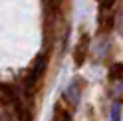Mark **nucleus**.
I'll return each instance as SVG.
<instances>
[{"instance_id":"nucleus-3","label":"nucleus","mask_w":123,"mask_h":121,"mask_svg":"<svg viewBox=\"0 0 123 121\" xmlns=\"http://www.w3.org/2000/svg\"><path fill=\"white\" fill-rule=\"evenodd\" d=\"M101 8V12H99V28L103 30V32H107V30H111L113 24H115V12H113V6H99Z\"/></svg>"},{"instance_id":"nucleus-7","label":"nucleus","mask_w":123,"mask_h":121,"mask_svg":"<svg viewBox=\"0 0 123 121\" xmlns=\"http://www.w3.org/2000/svg\"><path fill=\"white\" fill-rule=\"evenodd\" d=\"M111 121H121V105L119 103H113V107H111Z\"/></svg>"},{"instance_id":"nucleus-2","label":"nucleus","mask_w":123,"mask_h":121,"mask_svg":"<svg viewBox=\"0 0 123 121\" xmlns=\"http://www.w3.org/2000/svg\"><path fill=\"white\" fill-rule=\"evenodd\" d=\"M87 54H89V36H87V34H83V36H80L78 46H75V50H74L75 66H83V64H86Z\"/></svg>"},{"instance_id":"nucleus-1","label":"nucleus","mask_w":123,"mask_h":121,"mask_svg":"<svg viewBox=\"0 0 123 121\" xmlns=\"http://www.w3.org/2000/svg\"><path fill=\"white\" fill-rule=\"evenodd\" d=\"M46 56H38L36 60H34V64H32V67L26 72V75L22 78V89H24V93H32V89H34V85L40 81V78L44 75V72H46Z\"/></svg>"},{"instance_id":"nucleus-4","label":"nucleus","mask_w":123,"mask_h":121,"mask_svg":"<svg viewBox=\"0 0 123 121\" xmlns=\"http://www.w3.org/2000/svg\"><path fill=\"white\" fill-rule=\"evenodd\" d=\"M80 84H78V81H74V84L70 85V87H68L66 89V93H64V99L68 101V103H70V105H78V99H80Z\"/></svg>"},{"instance_id":"nucleus-8","label":"nucleus","mask_w":123,"mask_h":121,"mask_svg":"<svg viewBox=\"0 0 123 121\" xmlns=\"http://www.w3.org/2000/svg\"><path fill=\"white\" fill-rule=\"evenodd\" d=\"M99 6H115V0H97Z\"/></svg>"},{"instance_id":"nucleus-6","label":"nucleus","mask_w":123,"mask_h":121,"mask_svg":"<svg viewBox=\"0 0 123 121\" xmlns=\"http://www.w3.org/2000/svg\"><path fill=\"white\" fill-rule=\"evenodd\" d=\"M54 121H72V117L64 107H56V111H54Z\"/></svg>"},{"instance_id":"nucleus-5","label":"nucleus","mask_w":123,"mask_h":121,"mask_svg":"<svg viewBox=\"0 0 123 121\" xmlns=\"http://www.w3.org/2000/svg\"><path fill=\"white\" fill-rule=\"evenodd\" d=\"M109 78H111V81H117V79L123 78V64H115L111 67L109 70Z\"/></svg>"}]
</instances>
